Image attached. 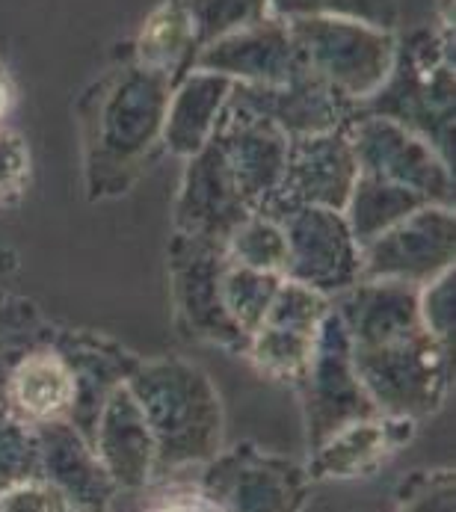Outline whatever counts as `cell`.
Here are the masks:
<instances>
[{
    "label": "cell",
    "instance_id": "6da1fadb",
    "mask_svg": "<svg viewBox=\"0 0 456 512\" xmlns=\"http://www.w3.org/2000/svg\"><path fill=\"white\" fill-rule=\"evenodd\" d=\"M125 385L152 430L154 477L208 465L220 453L226 433L223 403L202 367L178 359L140 362Z\"/></svg>",
    "mask_w": 456,
    "mask_h": 512
},
{
    "label": "cell",
    "instance_id": "7a4b0ae2",
    "mask_svg": "<svg viewBox=\"0 0 456 512\" xmlns=\"http://www.w3.org/2000/svg\"><path fill=\"white\" fill-rule=\"evenodd\" d=\"M172 89L175 86L163 74L137 63L110 74L89 92V169L98 172V178L143 163L154 143L163 140Z\"/></svg>",
    "mask_w": 456,
    "mask_h": 512
},
{
    "label": "cell",
    "instance_id": "3957f363",
    "mask_svg": "<svg viewBox=\"0 0 456 512\" xmlns=\"http://www.w3.org/2000/svg\"><path fill=\"white\" fill-rule=\"evenodd\" d=\"M353 365L380 415L421 421L445 403L451 353L427 326L353 347Z\"/></svg>",
    "mask_w": 456,
    "mask_h": 512
},
{
    "label": "cell",
    "instance_id": "277c9868",
    "mask_svg": "<svg viewBox=\"0 0 456 512\" xmlns=\"http://www.w3.org/2000/svg\"><path fill=\"white\" fill-rule=\"evenodd\" d=\"M368 116L397 122L451 160L454 72L448 42L424 33L403 54L397 51L385 83L368 98Z\"/></svg>",
    "mask_w": 456,
    "mask_h": 512
},
{
    "label": "cell",
    "instance_id": "5b68a950",
    "mask_svg": "<svg viewBox=\"0 0 456 512\" xmlns=\"http://www.w3.org/2000/svg\"><path fill=\"white\" fill-rule=\"evenodd\" d=\"M303 69L350 101L371 98L394 66V36L344 18L285 21Z\"/></svg>",
    "mask_w": 456,
    "mask_h": 512
},
{
    "label": "cell",
    "instance_id": "8992f818",
    "mask_svg": "<svg viewBox=\"0 0 456 512\" xmlns=\"http://www.w3.org/2000/svg\"><path fill=\"white\" fill-rule=\"evenodd\" d=\"M297 385L303 391L305 430H308L311 450L320 441L329 439L335 430H341L353 421L380 415L356 373L350 335H347L338 311H332V308L314 335L308 365H305Z\"/></svg>",
    "mask_w": 456,
    "mask_h": 512
},
{
    "label": "cell",
    "instance_id": "52a82bcc",
    "mask_svg": "<svg viewBox=\"0 0 456 512\" xmlns=\"http://www.w3.org/2000/svg\"><path fill=\"white\" fill-rule=\"evenodd\" d=\"M454 217L448 205H424L359 246V282L430 285L451 270Z\"/></svg>",
    "mask_w": 456,
    "mask_h": 512
},
{
    "label": "cell",
    "instance_id": "ba28073f",
    "mask_svg": "<svg viewBox=\"0 0 456 512\" xmlns=\"http://www.w3.org/2000/svg\"><path fill=\"white\" fill-rule=\"evenodd\" d=\"M199 486L223 512H303L308 471L255 444H237L205 465Z\"/></svg>",
    "mask_w": 456,
    "mask_h": 512
},
{
    "label": "cell",
    "instance_id": "9c48e42d",
    "mask_svg": "<svg viewBox=\"0 0 456 512\" xmlns=\"http://www.w3.org/2000/svg\"><path fill=\"white\" fill-rule=\"evenodd\" d=\"M347 140H350L362 175L391 181L397 187H406L424 196L433 205L451 208L454 193H451L448 160L436 148L427 146L421 137L409 134L391 119L356 113V119L350 122Z\"/></svg>",
    "mask_w": 456,
    "mask_h": 512
},
{
    "label": "cell",
    "instance_id": "30bf717a",
    "mask_svg": "<svg viewBox=\"0 0 456 512\" xmlns=\"http://www.w3.org/2000/svg\"><path fill=\"white\" fill-rule=\"evenodd\" d=\"M356 178H359V163L344 131L288 137V160H285L282 184L276 196L261 205L258 214L276 208L282 214H276L273 220H282L297 208L344 211Z\"/></svg>",
    "mask_w": 456,
    "mask_h": 512
},
{
    "label": "cell",
    "instance_id": "8fae6325",
    "mask_svg": "<svg viewBox=\"0 0 456 512\" xmlns=\"http://www.w3.org/2000/svg\"><path fill=\"white\" fill-rule=\"evenodd\" d=\"M276 222L285 231V273L291 282L317 293L359 285V243L338 211L297 208Z\"/></svg>",
    "mask_w": 456,
    "mask_h": 512
},
{
    "label": "cell",
    "instance_id": "7c38bea8",
    "mask_svg": "<svg viewBox=\"0 0 456 512\" xmlns=\"http://www.w3.org/2000/svg\"><path fill=\"white\" fill-rule=\"evenodd\" d=\"M77 385L72 365L57 344H33L21 338L0 382V412L42 427L51 421H69L75 409Z\"/></svg>",
    "mask_w": 456,
    "mask_h": 512
},
{
    "label": "cell",
    "instance_id": "4fadbf2b",
    "mask_svg": "<svg viewBox=\"0 0 456 512\" xmlns=\"http://www.w3.org/2000/svg\"><path fill=\"white\" fill-rule=\"evenodd\" d=\"M196 69L252 86H282L305 72L291 30L279 18H267L205 45L196 54Z\"/></svg>",
    "mask_w": 456,
    "mask_h": 512
},
{
    "label": "cell",
    "instance_id": "5bb4252c",
    "mask_svg": "<svg viewBox=\"0 0 456 512\" xmlns=\"http://www.w3.org/2000/svg\"><path fill=\"white\" fill-rule=\"evenodd\" d=\"M181 240L190 252L181 255L175 249V288H178V302H181L178 308L187 317L190 332L196 338L246 353L249 335L231 320V314L223 305V293H220V279L228 264V258L223 255L226 246L187 237V234Z\"/></svg>",
    "mask_w": 456,
    "mask_h": 512
},
{
    "label": "cell",
    "instance_id": "9a60e30c",
    "mask_svg": "<svg viewBox=\"0 0 456 512\" xmlns=\"http://www.w3.org/2000/svg\"><path fill=\"white\" fill-rule=\"evenodd\" d=\"M42 453V480L51 483L75 512H107L116 495L113 477L104 471L92 444L69 421L33 427Z\"/></svg>",
    "mask_w": 456,
    "mask_h": 512
},
{
    "label": "cell",
    "instance_id": "2e32d148",
    "mask_svg": "<svg viewBox=\"0 0 456 512\" xmlns=\"http://www.w3.org/2000/svg\"><path fill=\"white\" fill-rule=\"evenodd\" d=\"M92 450L113 477L116 489H146L154 480L157 450L152 430L128 385H119L107 397L95 421Z\"/></svg>",
    "mask_w": 456,
    "mask_h": 512
},
{
    "label": "cell",
    "instance_id": "e0dca14e",
    "mask_svg": "<svg viewBox=\"0 0 456 512\" xmlns=\"http://www.w3.org/2000/svg\"><path fill=\"white\" fill-rule=\"evenodd\" d=\"M249 217V205L243 202L223 148L208 140L190 160L184 199H181V222L187 225V237L223 243L231 231Z\"/></svg>",
    "mask_w": 456,
    "mask_h": 512
},
{
    "label": "cell",
    "instance_id": "ac0fdd59",
    "mask_svg": "<svg viewBox=\"0 0 456 512\" xmlns=\"http://www.w3.org/2000/svg\"><path fill=\"white\" fill-rule=\"evenodd\" d=\"M415 427L418 421L391 415L353 421L311 450L305 471L311 480H353L374 474L391 453L415 436Z\"/></svg>",
    "mask_w": 456,
    "mask_h": 512
},
{
    "label": "cell",
    "instance_id": "d6986e66",
    "mask_svg": "<svg viewBox=\"0 0 456 512\" xmlns=\"http://www.w3.org/2000/svg\"><path fill=\"white\" fill-rule=\"evenodd\" d=\"M234 80L223 74L193 72L187 74L169 95L166 122H163V143L175 154H196L211 140L220 113L226 107Z\"/></svg>",
    "mask_w": 456,
    "mask_h": 512
},
{
    "label": "cell",
    "instance_id": "ffe728a7",
    "mask_svg": "<svg viewBox=\"0 0 456 512\" xmlns=\"http://www.w3.org/2000/svg\"><path fill=\"white\" fill-rule=\"evenodd\" d=\"M199 45L190 24V15L184 9V0L163 3L143 27L140 45H137V63L160 72L172 86L184 77L187 66L196 63Z\"/></svg>",
    "mask_w": 456,
    "mask_h": 512
},
{
    "label": "cell",
    "instance_id": "44dd1931",
    "mask_svg": "<svg viewBox=\"0 0 456 512\" xmlns=\"http://www.w3.org/2000/svg\"><path fill=\"white\" fill-rule=\"evenodd\" d=\"M424 205H433V202H427L424 196H418V193H412L406 187H397L391 181H382V178L359 172V178L353 184V193L347 199V211H350L347 225L353 231V240L359 246H365L368 240H374L385 228H391L394 222L409 217L412 211H418Z\"/></svg>",
    "mask_w": 456,
    "mask_h": 512
},
{
    "label": "cell",
    "instance_id": "7402d4cb",
    "mask_svg": "<svg viewBox=\"0 0 456 512\" xmlns=\"http://www.w3.org/2000/svg\"><path fill=\"white\" fill-rule=\"evenodd\" d=\"M282 279L279 273H264V270H249L240 267L228 258L223 279H220V293H223V305L231 314V320L252 338V332L264 323L273 296L279 291Z\"/></svg>",
    "mask_w": 456,
    "mask_h": 512
},
{
    "label": "cell",
    "instance_id": "603a6c76",
    "mask_svg": "<svg viewBox=\"0 0 456 512\" xmlns=\"http://www.w3.org/2000/svg\"><path fill=\"white\" fill-rule=\"evenodd\" d=\"M228 243V258L240 267L249 270H264V273H285L288 261V243L285 231L276 220L267 217H246L240 222Z\"/></svg>",
    "mask_w": 456,
    "mask_h": 512
},
{
    "label": "cell",
    "instance_id": "cb8c5ba5",
    "mask_svg": "<svg viewBox=\"0 0 456 512\" xmlns=\"http://www.w3.org/2000/svg\"><path fill=\"white\" fill-rule=\"evenodd\" d=\"M199 51L228 33L270 18V0H184Z\"/></svg>",
    "mask_w": 456,
    "mask_h": 512
},
{
    "label": "cell",
    "instance_id": "d4e9b609",
    "mask_svg": "<svg viewBox=\"0 0 456 512\" xmlns=\"http://www.w3.org/2000/svg\"><path fill=\"white\" fill-rule=\"evenodd\" d=\"M270 12L282 21L294 18H344L391 33L397 27L394 0H270Z\"/></svg>",
    "mask_w": 456,
    "mask_h": 512
},
{
    "label": "cell",
    "instance_id": "484cf974",
    "mask_svg": "<svg viewBox=\"0 0 456 512\" xmlns=\"http://www.w3.org/2000/svg\"><path fill=\"white\" fill-rule=\"evenodd\" d=\"M42 480V453L36 430L9 412H0V495L12 486Z\"/></svg>",
    "mask_w": 456,
    "mask_h": 512
},
{
    "label": "cell",
    "instance_id": "4316f807",
    "mask_svg": "<svg viewBox=\"0 0 456 512\" xmlns=\"http://www.w3.org/2000/svg\"><path fill=\"white\" fill-rule=\"evenodd\" d=\"M400 512H454L451 471H433L412 477L400 492Z\"/></svg>",
    "mask_w": 456,
    "mask_h": 512
},
{
    "label": "cell",
    "instance_id": "83f0119b",
    "mask_svg": "<svg viewBox=\"0 0 456 512\" xmlns=\"http://www.w3.org/2000/svg\"><path fill=\"white\" fill-rule=\"evenodd\" d=\"M143 512H223L217 501L196 483H166L146 498Z\"/></svg>",
    "mask_w": 456,
    "mask_h": 512
},
{
    "label": "cell",
    "instance_id": "f1b7e54d",
    "mask_svg": "<svg viewBox=\"0 0 456 512\" xmlns=\"http://www.w3.org/2000/svg\"><path fill=\"white\" fill-rule=\"evenodd\" d=\"M451 270L442 273L439 279L430 282V288L424 293V299L418 302V311H421V320L424 326L442 341V344H451V323H454V291H451Z\"/></svg>",
    "mask_w": 456,
    "mask_h": 512
},
{
    "label": "cell",
    "instance_id": "f546056e",
    "mask_svg": "<svg viewBox=\"0 0 456 512\" xmlns=\"http://www.w3.org/2000/svg\"><path fill=\"white\" fill-rule=\"evenodd\" d=\"M66 501L60 498V492L45 483V480H33V483H21L12 486L0 495V512H66Z\"/></svg>",
    "mask_w": 456,
    "mask_h": 512
},
{
    "label": "cell",
    "instance_id": "4dcf8cb0",
    "mask_svg": "<svg viewBox=\"0 0 456 512\" xmlns=\"http://www.w3.org/2000/svg\"><path fill=\"white\" fill-rule=\"evenodd\" d=\"M24 175H27V148L12 131H0V199L18 193Z\"/></svg>",
    "mask_w": 456,
    "mask_h": 512
},
{
    "label": "cell",
    "instance_id": "1f68e13d",
    "mask_svg": "<svg viewBox=\"0 0 456 512\" xmlns=\"http://www.w3.org/2000/svg\"><path fill=\"white\" fill-rule=\"evenodd\" d=\"M9 98H12L9 83H6V80H3V74H0V119H3V113H6V107H9Z\"/></svg>",
    "mask_w": 456,
    "mask_h": 512
},
{
    "label": "cell",
    "instance_id": "d6a6232c",
    "mask_svg": "<svg viewBox=\"0 0 456 512\" xmlns=\"http://www.w3.org/2000/svg\"><path fill=\"white\" fill-rule=\"evenodd\" d=\"M0 335H6V329H0Z\"/></svg>",
    "mask_w": 456,
    "mask_h": 512
},
{
    "label": "cell",
    "instance_id": "836d02e7",
    "mask_svg": "<svg viewBox=\"0 0 456 512\" xmlns=\"http://www.w3.org/2000/svg\"><path fill=\"white\" fill-rule=\"evenodd\" d=\"M66 512H75V510H66Z\"/></svg>",
    "mask_w": 456,
    "mask_h": 512
}]
</instances>
